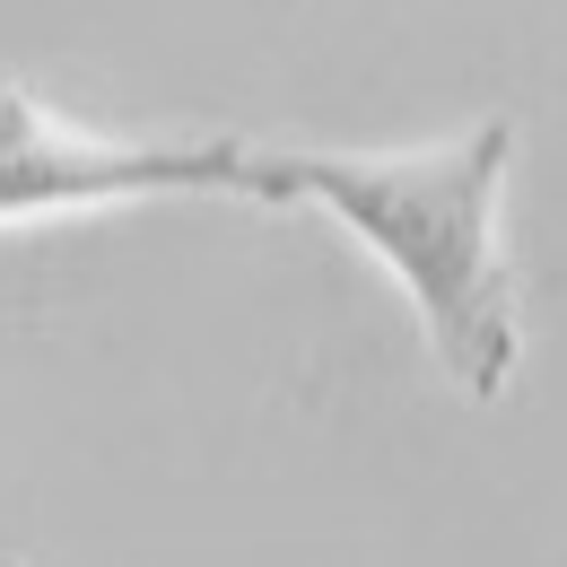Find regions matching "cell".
<instances>
[{"label": "cell", "mask_w": 567, "mask_h": 567, "mask_svg": "<svg viewBox=\"0 0 567 567\" xmlns=\"http://www.w3.org/2000/svg\"><path fill=\"white\" fill-rule=\"evenodd\" d=\"M515 166V123L481 114L472 132L427 148H262L245 141V202L271 210H323L402 280L436 367L497 402L515 384L524 323H515V280L497 245V184Z\"/></svg>", "instance_id": "obj_1"}, {"label": "cell", "mask_w": 567, "mask_h": 567, "mask_svg": "<svg viewBox=\"0 0 567 567\" xmlns=\"http://www.w3.org/2000/svg\"><path fill=\"white\" fill-rule=\"evenodd\" d=\"M236 184H245L236 132H87L53 114L35 87L0 79V227L166 202V193H236Z\"/></svg>", "instance_id": "obj_2"}]
</instances>
